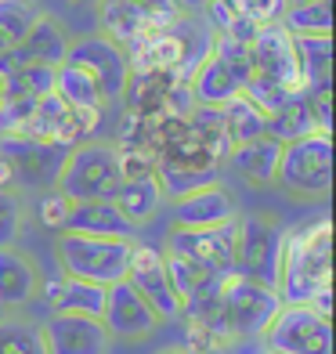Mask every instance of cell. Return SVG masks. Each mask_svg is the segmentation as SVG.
I'll return each mask as SVG.
<instances>
[{
	"label": "cell",
	"mask_w": 336,
	"mask_h": 354,
	"mask_svg": "<svg viewBox=\"0 0 336 354\" xmlns=\"http://www.w3.org/2000/svg\"><path fill=\"white\" fill-rule=\"evenodd\" d=\"M322 289H333V235L329 221L297 224L282 235L275 293L282 304H311Z\"/></svg>",
	"instance_id": "1"
},
{
	"label": "cell",
	"mask_w": 336,
	"mask_h": 354,
	"mask_svg": "<svg viewBox=\"0 0 336 354\" xmlns=\"http://www.w3.org/2000/svg\"><path fill=\"white\" fill-rule=\"evenodd\" d=\"M55 185H58V192L69 203L112 199L116 188L123 185L116 145H105V141L73 145V149L66 152V159H62V170H58Z\"/></svg>",
	"instance_id": "2"
},
{
	"label": "cell",
	"mask_w": 336,
	"mask_h": 354,
	"mask_svg": "<svg viewBox=\"0 0 336 354\" xmlns=\"http://www.w3.org/2000/svg\"><path fill=\"white\" fill-rule=\"evenodd\" d=\"M131 250H134V243H127V239H98V235H76V232L58 235L62 275L105 286V289L127 279Z\"/></svg>",
	"instance_id": "3"
},
{
	"label": "cell",
	"mask_w": 336,
	"mask_h": 354,
	"mask_svg": "<svg viewBox=\"0 0 336 354\" xmlns=\"http://www.w3.org/2000/svg\"><path fill=\"white\" fill-rule=\"evenodd\" d=\"M98 19H102V37L123 47V51H131L141 40L174 29L181 22V11L174 0H102Z\"/></svg>",
	"instance_id": "4"
},
{
	"label": "cell",
	"mask_w": 336,
	"mask_h": 354,
	"mask_svg": "<svg viewBox=\"0 0 336 354\" xmlns=\"http://www.w3.org/2000/svg\"><path fill=\"white\" fill-rule=\"evenodd\" d=\"M275 181L300 199H322L333 188V134H308L282 145Z\"/></svg>",
	"instance_id": "5"
},
{
	"label": "cell",
	"mask_w": 336,
	"mask_h": 354,
	"mask_svg": "<svg viewBox=\"0 0 336 354\" xmlns=\"http://www.w3.org/2000/svg\"><path fill=\"white\" fill-rule=\"evenodd\" d=\"M261 336L268 354H333V322L308 304H282Z\"/></svg>",
	"instance_id": "6"
},
{
	"label": "cell",
	"mask_w": 336,
	"mask_h": 354,
	"mask_svg": "<svg viewBox=\"0 0 336 354\" xmlns=\"http://www.w3.org/2000/svg\"><path fill=\"white\" fill-rule=\"evenodd\" d=\"M282 228L271 217H246L239 221L235 243V275H243L257 286L275 289L279 279V253H282Z\"/></svg>",
	"instance_id": "7"
},
{
	"label": "cell",
	"mask_w": 336,
	"mask_h": 354,
	"mask_svg": "<svg viewBox=\"0 0 336 354\" xmlns=\"http://www.w3.org/2000/svg\"><path fill=\"white\" fill-rule=\"evenodd\" d=\"M66 62L76 69H84L98 84L102 102H116L131 87V58H127L123 47H116L105 37H84V40L69 44Z\"/></svg>",
	"instance_id": "8"
},
{
	"label": "cell",
	"mask_w": 336,
	"mask_h": 354,
	"mask_svg": "<svg viewBox=\"0 0 336 354\" xmlns=\"http://www.w3.org/2000/svg\"><path fill=\"white\" fill-rule=\"evenodd\" d=\"M127 282H131L141 300L156 311L159 322H174V318H185V304L174 293V282H170V271H167V257L163 250L145 246V243H134L131 250V264H127Z\"/></svg>",
	"instance_id": "9"
},
{
	"label": "cell",
	"mask_w": 336,
	"mask_h": 354,
	"mask_svg": "<svg viewBox=\"0 0 336 354\" xmlns=\"http://www.w3.org/2000/svg\"><path fill=\"white\" fill-rule=\"evenodd\" d=\"M235 243H239V217L217 228H203V232H188V228H174L167 239V253H178L185 261H196L203 268H214L221 275L235 271Z\"/></svg>",
	"instance_id": "10"
},
{
	"label": "cell",
	"mask_w": 336,
	"mask_h": 354,
	"mask_svg": "<svg viewBox=\"0 0 336 354\" xmlns=\"http://www.w3.org/2000/svg\"><path fill=\"white\" fill-rule=\"evenodd\" d=\"M250 66L257 80H268L282 91L297 94L300 91V76H297V55H293V37L275 22V26H261L257 37L250 44Z\"/></svg>",
	"instance_id": "11"
},
{
	"label": "cell",
	"mask_w": 336,
	"mask_h": 354,
	"mask_svg": "<svg viewBox=\"0 0 336 354\" xmlns=\"http://www.w3.org/2000/svg\"><path fill=\"white\" fill-rule=\"evenodd\" d=\"M0 152L8 156V163L15 170V185L22 188H40L58 181L62 159L69 149L51 141H33V138H0Z\"/></svg>",
	"instance_id": "12"
},
{
	"label": "cell",
	"mask_w": 336,
	"mask_h": 354,
	"mask_svg": "<svg viewBox=\"0 0 336 354\" xmlns=\"http://www.w3.org/2000/svg\"><path fill=\"white\" fill-rule=\"evenodd\" d=\"M44 354H109L112 336L98 318L80 315H51L40 326Z\"/></svg>",
	"instance_id": "13"
},
{
	"label": "cell",
	"mask_w": 336,
	"mask_h": 354,
	"mask_svg": "<svg viewBox=\"0 0 336 354\" xmlns=\"http://www.w3.org/2000/svg\"><path fill=\"white\" fill-rule=\"evenodd\" d=\"M66 51H69V37L55 19L47 15H37V22L29 26V33L22 37V44L15 47L11 55L0 58V76H8L11 69L19 66H47V69H58L66 62Z\"/></svg>",
	"instance_id": "14"
},
{
	"label": "cell",
	"mask_w": 336,
	"mask_h": 354,
	"mask_svg": "<svg viewBox=\"0 0 336 354\" xmlns=\"http://www.w3.org/2000/svg\"><path fill=\"white\" fill-rule=\"evenodd\" d=\"M102 326L109 336H127V340H141V336H149L159 318L156 311L149 308L145 300H141V293L131 286V282H116L109 286L105 293V311H102Z\"/></svg>",
	"instance_id": "15"
},
{
	"label": "cell",
	"mask_w": 336,
	"mask_h": 354,
	"mask_svg": "<svg viewBox=\"0 0 336 354\" xmlns=\"http://www.w3.org/2000/svg\"><path fill=\"white\" fill-rule=\"evenodd\" d=\"M174 203V228H188V232H203V228H217V224L235 221V199L228 188L221 185H206L199 192H188Z\"/></svg>",
	"instance_id": "16"
},
{
	"label": "cell",
	"mask_w": 336,
	"mask_h": 354,
	"mask_svg": "<svg viewBox=\"0 0 336 354\" xmlns=\"http://www.w3.org/2000/svg\"><path fill=\"white\" fill-rule=\"evenodd\" d=\"M192 98L203 109H224L228 102L243 98V76H239L228 62L206 51V58L192 73Z\"/></svg>",
	"instance_id": "17"
},
{
	"label": "cell",
	"mask_w": 336,
	"mask_h": 354,
	"mask_svg": "<svg viewBox=\"0 0 336 354\" xmlns=\"http://www.w3.org/2000/svg\"><path fill=\"white\" fill-rule=\"evenodd\" d=\"M66 232L76 235H98V239H127L134 243V224L127 221L112 199H94V203H73Z\"/></svg>",
	"instance_id": "18"
},
{
	"label": "cell",
	"mask_w": 336,
	"mask_h": 354,
	"mask_svg": "<svg viewBox=\"0 0 336 354\" xmlns=\"http://www.w3.org/2000/svg\"><path fill=\"white\" fill-rule=\"evenodd\" d=\"M105 293H109L105 286L66 279V275L44 286L51 315H80V318H98V322H102V311H105Z\"/></svg>",
	"instance_id": "19"
},
{
	"label": "cell",
	"mask_w": 336,
	"mask_h": 354,
	"mask_svg": "<svg viewBox=\"0 0 336 354\" xmlns=\"http://www.w3.org/2000/svg\"><path fill=\"white\" fill-rule=\"evenodd\" d=\"M300 91H333V37H293Z\"/></svg>",
	"instance_id": "20"
},
{
	"label": "cell",
	"mask_w": 336,
	"mask_h": 354,
	"mask_svg": "<svg viewBox=\"0 0 336 354\" xmlns=\"http://www.w3.org/2000/svg\"><path fill=\"white\" fill-rule=\"evenodd\" d=\"M235 174L250 185H275V174H279V159H282V145L275 138H253L246 145H235L228 152Z\"/></svg>",
	"instance_id": "21"
},
{
	"label": "cell",
	"mask_w": 336,
	"mask_h": 354,
	"mask_svg": "<svg viewBox=\"0 0 336 354\" xmlns=\"http://www.w3.org/2000/svg\"><path fill=\"white\" fill-rule=\"evenodd\" d=\"M40 279L37 268L19 250H0V308H22L37 297Z\"/></svg>",
	"instance_id": "22"
},
{
	"label": "cell",
	"mask_w": 336,
	"mask_h": 354,
	"mask_svg": "<svg viewBox=\"0 0 336 354\" xmlns=\"http://www.w3.org/2000/svg\"><path fill=\"white\" fill-rule=\"evenodd\" d=\"M308 134H322V131H318L311 98L304 91H297L293 98H286L275 112H268V138H275L279 145L300 141V138H308Z\"/></svg>",
	"instance_id": "23"
},
{
	"label": "cell",
	"mask_w": 336,
	"mask_h": 354,
	"mask_svg": "<svg viewBox=\"0 0 336 354\" xmlns=\"http://www.w3.org/2000/svg\"><path fill=\"white\" fill-rule=\"evenodd\" d=\"M112 203H116V210L138 228V224H145L149 217L159 214V206H163V188H159L156 174H149V177H131V181H123V185L116 188Z\"/></svg>",
	"instance_id": "24"
},
{
	"label": "cell",
	"mask_w": 336,
	"mask_h": 354,
	"mask_svg": "<svg viewBox=\"0 0 336 354\" xmlns=\"http://www.w3.org/2000/svg\"><path fill=\"white\" fill-rule=\"evenodd\" d=\"M156 181L163 188V199H181L188 192L217 185V167H192V163H174V159H156Z\"/></svg>",
	"instance_id": "25"
},
{
	"label": "cell",
	"mask_w": 336,
	"mask_h": 354,
	"mask_svg": "<svg viewBox=\"0 0 336 354\" xmlns=\"http://www.w3.org/2000/svg\"><path fill=\"white\" fill-rule=\"evenodd\" d=\"M55 94L73 112H102V105H105L98 84H94L84 69L69 66V62H62V66L55 69Z\"/></svg>",
	"instance_id": "26"
},
{
	"label": "cell",
	"mask_w": 336,
	"mask_h": 354,
	"mask_svg": "<svg viewBox=\"0 0 336 354\" xmlns=\"http://www.w3.org/2000/svg\"><path fill=\"white\" fill-rule=\"evenodd\" d=\"M279 26L290 37H333V0H304V4H286Z\"/></svg>",
	"instance_id": "27"
},
{
	"label": "cell",
	"mask_w": 336,
	"mask_h": 354,
	"mask_svg": "<svg viewBox=\"0 0 336 354\" xmlns=\"http://www.w3.org/2000/svg\"><path fill=\"white\" fill-rule=\"evenodd\" d=\"M221 127H224L228 145L235 149V145H246L253 138H264L268 134V116L250 98H235L221 109Z\"/></svg>",
	"instance_id": "28"
},
{
	"label": "cell",
	"mask_w": 336,
	"mask_h": 354,
	"mask_svg": "<svg viewBox=\"0 0 336 354\" xmlns=\"http://www.w3.org/2000/svg\"><path fill=\"white\" fill-rule=\"evenodd\" d=\"M37 8L29 0H0V58L11 55L29 33V26L37 22Z\"/></svg>",
	"instance_id": "29"
},
{
	"label": "cell",
	"mask_w": 336,
	"mask_h": 354,
	"mask_svg": "<svg viewBox=\"0 0 336 354\" xmlns=\"http://www.w3.org/2000/svg\"><path fill=\"white\" fill-rule=\"evenodd\" d=\"M51 91H55V69H47V66H19L4 76V98L40 102Z\"/></svg>",
	"instance_id": "30"
},
{
	"label": "cell",
	"mask_w": 336,
	"mask_h": 354,
	"mask_svg": "<svg viewBox=\"0 0 336 354\" xmlns=\"http://www.w3.org/2000/svg\"><path fill=\"white\" fill-rule=\"evenodd\" d=\"M0 354H44L40 329L29 322H0Z\"/></svg>",
	"instance_id": "31"
},
{
	"label": "cell",
	"mask_w": 336,
	"mask_h": 354,
	"mask_svg": "<svg viewBox=\"0 0 336 354\" xmlns=\"http://www.w3.org/2000/svg\"><path fill=\"white\" fill-rule=\"evenodd\" d=\"M26 224V206L15 192H0V250H8L19 239Z\"/></svg>",
	"instance_id": "32"
},
{
	"label": "cell",
	"mask_w": 336,
	"mask_h": 354,
	"mask_svg": "<svg viewBox=\"0 0 336 354\" xmlns=\"http://www.w3.org/2000/svg\"><path fill=\"white\" fill-rule=\"evenodd\" d=\"M228 4L253 26H275L282 22V11H286V0H228Z\"/></svg>",
	"instance_id": "33"
},
{
	"label": "cell",
	"mask_w": 336,
	"mask_h": 354,
	"mask_svg": "<svg viewBox=\"0 0 336 354\" xmlns=\"http://www.w3.org/2000/svg\"><path fill=\"white\" fill-rule=\"evenodd\" d=\"M69 210H73V203L62 196V192H51V196H44V203H40V221H44L51 232H66Z\"/></svg>",
	"instance_id": "34"
},
{
	"label": "cell",
	"mask_w": 336,
	"mask_h": 354,
	"mask_svg": "<svg viewBox=\"0 0 336 354\" xmlns=\"http://www.w3.org/2000/svg\"><path fill=\"white\" fill-rule=\"evenodd\" d=\"M174 4H178V11H203L210 0H174Z\"/></svg>",
	"instance_id": "35"
},
{
	"label": "cell",
	"mask_w": 336,
	"mask_h": 354,
	"mask_svg": "<svg viewBox=\"0 0 336 354\" xmlns=\"http://www.w3.org/2000/svg\"><path fill=\"white\" fill-rule=\"evenodd\" d=\"M0 105H4V76H0Z\"/></svg>",
	"instance_id": "36"
},
{
	"label": "cell",
	"mask_w": 336,
	"mask_h": 354,
	"mask_svg": "<svg viewBox=\"0 0 336 354\" xmlns=\"http://www.w3.org/2000/svg\"><path fill=\"white\" fill-rule=\"evenodd\" d=\"M73 4H102V0H73Z\"/></svg>",
	"instance_id": "37"
},
{
	"label": "cell",
	"mask_w": 336,
	"mask_h": 354,
	"mask_svg": "<svg viewBox=\"0 0 336 354\" xmlns=\"http://www.w3.org/2000/svg\"><path fill=\"white\" fill-rule=\"evenodd\" d=\"M163 354H188V351H163Z\"/></svg>",
	"instance_id": "38"
},
{
	"label": "cell",
	"mask_w": 336,
	"mask_h": 354,
	"mask_svg": "<svg viewBox=\"0 0 336 354\" xmlns=\"http://www.w3.org/2000/svg\"><path fill=\"white\" fill-rule=\"evenodd\" d=\"M286 4H304V0H286Z\"/></svg>",
	"instance_id": "39"
}]
</instances>
